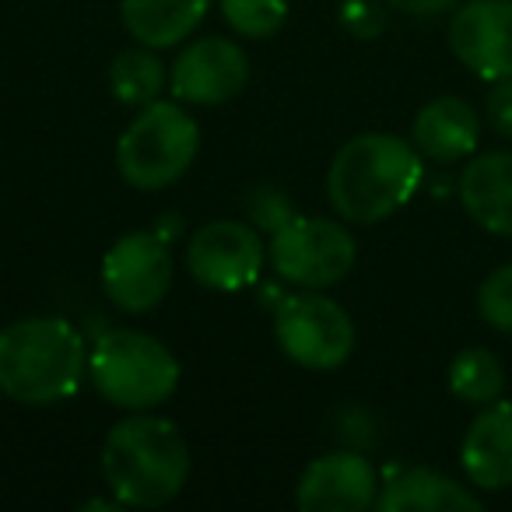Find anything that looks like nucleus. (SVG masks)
Wrapping results in <instances>:
<instances>
[{"mask_svg":"<svg viewBox=\"0 0 512 512\" xmlns=\"http://www.w3.org/2000/svg\"><path fill=\"white\" fill-rule=\"evenodd\" d=\"M421 155L393 134H358L334 155L327 200L351 225H376L397 214L421 186Z\"/></svg>","mask_w":512,"mask_h":512,"instance_id":"f257e3e1","label":"nucleus"},{"mask_svg":"<svg viewBox=\"0 0 512 512\" xmlns=\"http://www.w3.org/2000/svg\"><path fill=\"white\" fill-rule=\"evenodd\" d=\"M88 376V348L74 323L29 316L0 330V390L25 407L74 397Z\"/></svg>","mask_w":512,"mask_h":512,"instance_id":"f03ea898","label":"nucleus"},{"mask_svg":"<svg viewBox=\"0 0 512 512\" xmlns=\"http://www.w3.org/2000/svg\"><path fill=\"white\" fill-rule=\"evenodd\" d=\"M102 474L116 502L130 509H158L183 491L190 477V446L169 418H134L113 425L102 446Z\"/></svg>","mask_w":512,"mask_h":512,"instance_id":"7ed1b4c3","label":"nucleus"},{"mask_svg":"<svg viewBox=\"0 0 512 512\" xmlns=\"http://www.w3.org/2000/svg\"><path fill=\"white\" fill-rule=\"evenodd\" d=\"M88 376L109 404L151 411L179 386V362L158 337L144 330H102L88 351Z\"/></svg>","mask_w":512,"mask_h":512,"instance_id":"20e7f679","label":"nucleus"},{"mask_svg":"<svg viewBox=\"0 0 512 512\" xmlns=\"http://www.w3.org/2000/svg\"><path fill=\"white\" fill-rule=\"evenodd\" d=\"M200 151V127L179 102L141 106L116 141V169L134 190H165L179 183Z\"/></svg>","mask_w":512,"mask_h":512,"instance_id":"39448f33","label":"nucleus"},{"mask_svg":"<svg viewBox=\"0 0 512 512\" xmlns=\"http://www.w3.org/2000/svg\"><path fill=\"white\" fill-rule=\"evenodd\" d=\"M274 337L295 365L313 372L341 369L355 351V323L341 302L320 292H295L274 306Z\"/></svg>","mask_w":512,"mask_h":512,"instance_id":"423d86ee","label":"nucleus"},{"mask_svg":"<svg viewBox=\"0 0 512 512\" xmlns=\"http://www.w3.org/2000/svg\"><path fill=\"white\" fill-rule=\"evenodd\" d=\"M271 267L299 288H330L351 274L358 260L355 235L330 218H288L271 239Z\"/></svg>","mask_w":512,"mask_h":512,"instance_id":"0eeeda50","label":"nucleus"},{"mask_svg":"<svg viewBox=\"0 0 512 512\" xmlns=\"http://www.w3.org/2000/svg\"><path fill=\"white\" fill-rule=\"evenodd\" d=\"M172 253L158 232H127L102 256V292L123 313H148L169 295Z\"/></svg>","mask_w":512,"mask_h":512,"instance_id":"6e6552de","label":"nucleus"},{"mask_svg":"<svg viewBox=\"0 0 512 512\" xmlns=\"http://www.w3.org/2000/svg\"><path fill=\"white\" fill-rule=\"evenodd\" d=\"M264 242L246 221H207L186 246V267L207 292H242L264 271Z\"/></svg>","mask_w":512,"mask_h":512,"instance_id":"1a4fd4ad","label":"nucleus"},{"mask_svg":"<svg viewBox=\"0 0 512 512\" xmlns=\"http://www.w3.org/2000/svg\"><path fill=\"white\" fill-rule=\"evenodd\" d=\"M249 81V60L239 43L221 36H204L176 57L169 85L179 102L190 106H221L232 102Z\"/></svg>","mask_w":512,"mask_h":512,"instance_id":"9d476101","label":"nucleus"},{"mask_svg":"<svg viewBox=\"0 0 512 512\" xmlns=\"http://www.w3.org/2000/svg\"><path fill=\"white\" fill-rule=\"evenodd\" d=\"M449 50L477 78H512V0L463 4L449 22Z\"/></svg>","mask_w":512,"mask_h":512,"instance_id":"9b49d317","label":"nucleus"},{"mask_svg":"<svg viewBox=\"0 0 512 512\" xmlns=\"http://www.w3.org/2000/svg\"><path fill=\"white\" fill-rule=\"evenodd\" d=\"M379 477L365 456L327 453L295 484V505L306 512H365L379 498Z\"/></svg>","mask_w":512,"mask_h":512,"instance_id":"f8f14e48","label":"nucleus"},{"mask_svg":"<svg viewBox=\"0 0 512 512\" xmlns=\"http://www.w3.org/2000/svg\"><path fill=\"white\" fill-rule=\"evenodd\" d=\"M460 463L470 484L484 491L512 488V404L491 400L470 421L460 446Z\"/></svg>","mask_w":512,"mask_h":512,"instance_id":"ddd939ff","label":"nucleus"},{"mask_svg":"<svg viewBox=\"0 0 512 512\" xmlns=\"http://www.w3.org/2000/svg\"><path fill=\"white\" fill-rule=\"evenodd\" d=\"M460 204L484 232L512 239V151L477 155L463 169Z\"/></svg>","mask_w":512,"mask_h":512,"instance_id":"4468645a","label":"nucleus"},{"mask_svg":"<svg viewBox=\"0 0 512 512\" xmlns=\"http://www.w3.org/2000/svg\"><path fill=\"white\" fill-rule=\"evenodd\" d=\"M414 148L435 162H460L474 155L481 144V120L474 106H467L456 95L432 99L418 116H414Z\"/></svg>","mask_w":512,"mask_h":512,"instance_id":"2eb2a0df","label":"nucleus"},{"mask_svg":"<svg viewBox=\"0 0 512 512\" xmlns=\"http://www.w3.org/2000/svg\"><path fill=\"white\" fill-rule=\"evenodd\" d=\"M379 512H477L481 498L456 484L453 477L428 467L397 470L390 481L379 488L376 498Z\"/></svg>","mask_w":512,"mask_h":512,"instance_id":"dca6fc26","label":"nucleus"},{"mask_svg":"<svg viewBox=\"0 0 512 512\" xmlns=\"http://www.w3.org/2000/svg\"><path fill=\"white\" fill-rule=\"evenodd\" d=\"M207 8H211V0H120L127 32L151 50L179 46L204 22Z\"/></svg>","mask_w":512,"mask_h":512,"instance_id":"f3484780","label":"nucleus"},{"mask_svg":"<svg viewBox=\"0 0 512 512\" xmlns=\"http://www.w3.org/2000/svg\"><path fill=\"white\" fill-rule=\"evenodd\" d=\"M109 88L123 106H151L165 88V67L155 57L151 46H134V50L116 53L113 67H109Z\"/></svg>","mask_w":512,"mask_h":512,"instance_id":"a211bd4d","label":"nucleus"},{"mask_svg":"<svg viewBox=\"0 0 512 512\" xmlns=\"http://www.w3.org/2000/svg\"><path fill=\"white\" fill-rule=\"evenodd\" d=\"M449 390L460 400H467V404H477V407L491 404V400H498L505 390L502 362L484 348L460 351V355L453 358V365H449Z\"/></svg>","mask_w":512,"mask_h":512,"instance_id":"6ab92c4d","label":"nucleus"},{"mask_svg":"<svg viewBox=\"0 0 512 512\" xmlns=\"http://www.w3.org/2000/svg\"><path fill=\"white\" fill-rule=\"evenodd\" d=\"M228 29L246 39H271L288 18V0H221Z\"/></svg>","mask_w":512,"mask_h":512,"instance_id":"aec40b11","label":"nucleus"},{"mask_svg":"<svg viewBox=\"0 0 512 512\" xmlns=\"http://www.w3.org/2000/svg\"><path fill=\"white\" fill-rule=\"evenodd\" d=\"M477 313L488 327L512 334V264L498 267L495 274H488L477 292Z\"/></svg>","mask_w":512,"mask_h":512,"instance_id":"412c9836","label":"nucleus"},{"mask_svg":"<svg viewBox=\"0 0 512 512\" xmlns=\"http://www.w3.org/2000/svg\"><path fill=\"white\" fill-rule=\"evenodd\" d=\"M484 113L495 134L512 137V78H498L491 81L488 99H484Z\"/></svg>","mask_w":512,"mask_h":512,"instance_id":"4be33fe9","label":"nucleus"},{"mask_svg":"<svg viewBox=\"0 0 512 512\" xmlns=\"http://www.w3.org/2000/svg\"><path fill=\"white\" fill-rule=\"evenodd\" d=\"M249 211H253V221L256 225L271 228V232H278L281 225H285V218H295L292 207H288V200L281 197L278 190H256L253 197H249Z\"/></svg>","mask_w":512,"mask_h":512,"instance_id":"5701e85b","label":"nucleus"},{"mask_svg":"<svg viewBox=\"0 0 512 512\" xmlns=\"http://www.w3.org/2000/svg\"><path fill=\"white\" fill-rule=\"evenodd\" d=\"M390 8L404 11V15H418V18H432V15H446L453 11L460 0H386Z\"/></svg>","mask_w":512,"mask_h":512,"instance_id":"b1692460","label":"nucleus"},{"mask_svg":"<svg viewBox=\"0 0 512 512\" xmlns=\"http://www.w3.org/2000/svg\"><path fill=\"white\" fill-rule=\"evenodd\" d=\"M123 502H109V498H92V502H85L81 509H120Z\"/></svg>","mask_w":512,"mask_h":512,"instance_id":"393cba45","label":"nucleus"}]
</instances>
